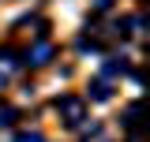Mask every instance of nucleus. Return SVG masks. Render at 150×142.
Wrapping results in <instances>:
<instances>
[{"mask_svg": "<svg viewBox=\"0 0 150 142\" xmlns=\"http://www.w3.org/2000/svg\"><path fill=\"white\" fill-rule=\"evenodd\" d=\"M15 67H19L15 53H11V49H4V53H0V82H4V79H8V75H11Z\"/></svg>", "mask_w": 150, "mask_h": 142, "instance_id": "7ed1b4c3", "label": "nucleus"}, {"mask_svg": "<svg viewBox=\"0 0 150 142\" xmlns=\"http://www.w3.org/2000/svg\"><path fill=\"white\" fill-rule=\"evenodd\" d=\"M109 4H112V0H94V8H98V11H105Z\"/></svg>", "mask_w": 150, "mask_h": 142, "instance_id": "6e6552de", "label": "nucleus"}, {"mask_svg": "<svg viewBox=\"0 0 150 142\" xmlns=\"http://www.w3.org/2000/svg\"><path fill=\"white\" fill-rule=\"evenodd\" d=\"M8 124H15V108H0V127H8Z\"/></svg>", "mask_w": 150, "mask_h": 142, "instance_id": "423d86ee", "label": "nucleus"}, {"mask_svg": "<svg viewBox=\"0 0 150 142\" xmlns=\"http://www.w3.org/2000/svg\"><path fill=\"white\" fill-rule=\"evenodd\" d=\"M124 71H128V64H124V60H120V64H116V60H109V64H105V75H124Z\"/></svg>", "mask_w": 150, "mask_h": 142, "instance_id": "39448f33", "label": "nucleus"}, {"mask_svg": "<svg viewBox=\"0 0 150 142\" xmlns=\"http://www.w3.org/2000/svg\"><path fill=\"white\" fill-rule=\"evenodd\" d=\"M56 112L64 116V124H68V127H79L83 120H86V108H83L79 97H56Z\"/></svg>", "mask_w": 150, "mask_h": 142, "instance_id": "f257e3e1", "label": "nucleus"}, {"mask_svg": "<svg viewBox=\"0 0 150 142\" xmlns=\"http://www.w3.org/2000/svg\"><path fill=\"white\" fill-rule=\"evenodd\" d=\"M49 56H53V45H34V49H26V64H34V67H41V64H49Z\"/></svg>", "mask_w": 150, "mask_h": 142, "instance_id": "f03ea898", "label": "nucleus"}, {"mask_svg": "<svg viewBox=\"0 0 150 142\" xmlns=\"http://www.w3.org/2000/svg\"><path fill=\"white\" fill-rule=\"evenodd\" d=\"M15 142H45V138H41V135H38V131H23V135H19Z\"/></svg>", "mask_w": 150, "mask_h": 142, "instance_id": "0eeeda50", "label": "nucleus"}, {"mask_svg": "<svg viewBox=\"0 0 150 142\" xmlns=\"http://www.w3.org/2000/svg\"><path fill=\"white\" fill-rule=\"evenodd\" d=\"M90 97H94V101H109V97H112L109 82H94V86H90Z\"/></svg>", "mask_w": 150, "mask_h": 142, "instance_id": "20e7f679", "label": "nucleus"}]
</instances>
